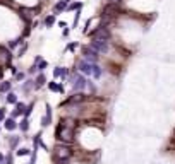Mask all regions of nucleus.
<instances>
[{
  "label": "nucleus",
  "mask_w": 175,
  "mask_h": 164,
  "mask_svg": "<svg viewBox=\"0 0 175 164\" xmlns=\"http://www.w3.org/2000/svg\"><path fill=\"white\" fill-rule=\"evenodd\" d=\"M55 139L60 144H70L74 140V127L70 123V120H60L57 130H55Z\"/></svg>",
  "instance_id": "1"
},
{
  "label": "nucleus",
  "mask_w": 175,
  "mask_h": 164,
  "mask_svg": "<svg viewBox=\"0 0 175 164\" xmlns=\"http://www.w3.org/2000/svg\"><path fill=\"white\" fill-rule=\"evenodd\" d=\"M72 157V151L67 147V144H57L55 147V161L57 164H67V161Z\"/></svg>",
  "instance_id": "2"
},
{
  "label": "nucleus",
  "mask_w": 175,
  "mask_h": 164,
  "mask_svg": "<svg viewBox=\"0 0 175 164\" xmlns=\"http://www.w3.org/2000/svg\"><path fill=\"white\" fill-rule=\"evenodd\" d=\"M70 84H72V89H74V91H82V89L88 86V80L84 79V74L76 72V74L70 77Z\"/></svg>",
  "instance_id": "3"
},
{
  "label": "nucleus",
  "mask_w": 175,
  "mask_h": 164,
  "mask_svg": "<svg viewBox=\"0 0 175 164\" xmlns=\"http://www.w3.org/2000/svg\"><path fill=\"white\" fill-rule=\"evenodd\" d=\"M89 46L93 50H96L98 53H107L108 51V39H93Z\"/></svg>",
  "instance_id": "4"
},
{
  "label": "nucleus",
  "mask_w": 175,
  "mask_h": 164,
  "mask_svg": "<svg viewBox=\"0 0 175 164\" xmlns=\"http://www.w3.org/2000/svg\"><path fill=\"white\" fill-rule=\"evenodd\" d=\"M77 68H79V72H81V74H84V75H89V77H93L95 63H91V62H88V60H81V62H79V65H77Z\"/></svg>",
  "instance_id": "5"
},
{
  "label": "nucleus",
  "mask_w": 175,
  "mask_h": 164,
  "mask_svg": "<svg viewBox=\"0 0 175 164\" xmlns=\"http://www.w3.org/2000/svg\"><path fill=\"white\" fill-rule=\"evenodd\" d=\"M100 55H101V53H98V51L93 50L91 46H86V48H84V60H88V62H91V63H98Z\"/></svg>",
  "instance_id": "6"
},
{
  "label": "nucleus",
  "mask_w": 175,
  "mask_h": 164,
  "mask_svg": "<svg viewBox=\"0 0 175 164\" xmlns=\"http://www.w3.org/2000/svg\"><path fill=\"white\" fill-rule=\"evenodd\" d=\"M84 99H86V96H84V94H81V92H79V94H74V96H72V98H69V99H67V101H64V103H60V106H62V104H64V106H65V104H74V103H76V104H77V103H82V101H84Z\"/></svg>",
  "instance_id": "7"
},
{
  "label": "nucleus",
  "mask_w": 175,
  "mask_h": 164,
  "mask_svg": "<svg viewBox=\"0 0 175 164\" xmlns=\"http://www.w3.org/2000/svg\"><path fill=\"white\" fill-rule=\"evenodd\" d=\"M26 108H27V106H26L24 103H19V101H17V103H15V110H14V113H12V118H17L19 115H24V113H26Z\"/></svg>",
  "instance_id": "8"
},
{
  "label": "nucleus",
  "mask_w": 175,
  "mask_h": 164,
  "mask_svg": "<svg viewBox=\"0 0 175 164\" xmlns=\"http://www.w3.org/2000/svg\"><path fill=\"white\" fill-rule=\"evenodd\" d=\"M69 3H70V0H62V2H58L55 7H53V10H55V14H60V12H64V10H67V7H69Z\"/></svg>",
  "instance_id": "9"
},
{
  "label": "nucleus",
  "mask_w": 175,
  "mask_h": 164,
  "mask_svg": "<svg viewBox=\"0 0 175 164\" xmlns=\"http://www.w3.org/2000/svg\"><path fill=\"white\" fill-rule=\"evenodd\" d=\"M3 127H5V130L12 132V130H15L19 125L15 123V120H14V118H7V120H3Z\"/></svg>",
  "instance_id": "10"
},
{
  "label": "nucleus",
  "mask_w": 175,
  "mask_h": 164,
  "mask_svg": "<svg viewBox=\"0 0 175 164\" xmlns=\"http://www.w3.org/2000/svg\"><path fill=\"white\" fill-rule=\"evenodd\" d=\"M34 82H36V84H34V89H40V87H41V86H43V84H45V82H46V79H45V75H43V74H41V72H40V74H38V77H36V80H34Z\"/></svg>",
  "instance_id": "11"
},
{
  "label": "nucleus",
  "mask_w": 175,
  "mask_h": 164,
  "mask_svg": "<svg viewBox=\"0 0 175 164\" xmlns=\"http://www.w3.org/2000/svg\"><path fill=\"white\" fill-rule=\"evenodd\" d=\"M5 101H7V104H15V103H17V94H14V92H7Z\"/></svg>",
  "instance_id": "12"
},
{
  "label": "nucleus",
  "mask_w": 175,
  "mask_h": 164,
  "mask_svg": "<svg viewBox=\"0 0 175 164\" xmlns=\"http://www.w3.org/2000/svg\"><path fill=\"white\" fill-rule=\"evenodd\" d=\"M19 128H21V132H27V130H29V120H27L26 116L21 120V123H19Z\"/></svg>",
  "instance_id": "13"
},
{
  "label": "nucleus",
  "mask_w": 175,
  "mask_h": 164,
  "mask_svg": "<svg viewBox=\"0 0 175 164\" xmlns=\"http://www.w3.org/2000/svg\"><path fill=\"white\" fill-rule=\"evenodd\" d=\"M10 87H12V82H9V80H7V82H2V84H0V92H2V94L10 92Z\"/></svg>",
  "instance_id": "14"
},
{
  "label": "nucleus",
  "mask_w": 175,
  "mask_h": 164,
  "mask_svg": "<svg viewBox=\"0 0 175 164\" xmlns=\"http://www.w3.org/2000/svg\"><path fill=\"white\" fill-rule=\"evenodd\" d=\"M103 75V70H101V67L98 65V63H95V70H93V77L95 79H100Z\"/></svg>",
  "instance_id": "15"
},
{
  "label": "nucleus",
  "mask_w": 175,
  "mask_h": 164,
  "mask_svg": "<svg viewBox=\"0 0 175 164\" xmlns=\"http://www.w3.org/2000/svg\"><path fill=\"white\" fill-rule=\"evenodd\" d=\"M55 24V14H52V15H48L46 19H45V26L46 27H52Z\"/></svg>",
  "instance_id": "16"
},
{
  "label": "nucleus",
  "mask_w": 175,
  "mask_h": 164,
  "mask_svg": "<svg viewBox=\"0 0 175 164\" xmlns=\"http://www.w3.org/2000/svg\"><path fill=\"white\" fill-rule=\"evenodd\" d=\"M79 9H82V3L81 2H74V3H70L67 7V10H79Z\"/></svg>",
  "instance_id": "17"
},
{
  "label": "nucleus",
  "mask_w": 175,
  "mask_h": 164,
  "mask_svg": "<svg viewBox=\"0 0 175 164\" xmlns=\"http://www.w3.org/2000/svg\"><path fill=\"white\" fill-rule=\"evenodd\" d=\"M79 19H81V9H79V10H76V15H74V22H72V27H74V29L77 27V24H79Z\"/></svg>",
  "instance_id": "18"
},
{
  "label": "nucleus",
  "mask_w": 175,
  "mask_h": 164,
  "mask_svg": "<svg viewBox=\"0 0 175 164\" xmlns=\"http://www.w3.org/2000/svg\"><path fill=\"white\" fill-rule=\"evenodd\" d=\"M62 75H64V67H57V68L53 70V77L58 79V77H62Z\"/></svg>",
  "instance_id": "19"
},
{
  "label": "nucleus",
  "mask_w": 175,
  "mask_h": 164,
  "mask_svg": "<svg viewBox=\"0 0 175 164\" xmlns=\"http://www.w3.org/2000/svg\"><path fill=\"white\" fill-rule=\"evenodd\" d=\"M50 123H52V118H50V116H46V115H45V116H43V118H41V127H43V128H46V127H48V125H50Z\"/></svg>",
  "instance_id": "20"
},
{
  "label": "nucleus",
  "mask_w": 175,
  "mask_h": 164,
  "mask_svg": "<svg viewBox=\"0 0 175 164\" xmlns=\"http://www.w3.org/2000/svg\"><path fill=\"white\" fill-rule=\"evenodd\" d=\"M29 154H31L29 149H17V151H15V156H19V157H21V156H29Z\"/></svg>",
  "instance_id": "21"
},
{
  "label": "nucleus",
  "mask_w": 175,
  "mask_h": 164,
  "mask_svg": "<svg viewBox=\"0 0 175 164\" xmlns=\"http://www.w3.org/2000/svg\"><path fill=\"white\" fill-rule=\"evenodd\" d=\"M19 140H21V137H10V149H15Z\"/></svg>",
  "instance_id": "22"
},
{
  "label": "nucleus",
  "mask_w": 175,
  "mask_h": 164,
  "mask_svg": "<svg viewBox=\"0 0 175 164\" xmlns=\"http://www.w3.org/2000/svg\"><path fill=\"white\" fill-rule=\"evenodd\" d=\"M26 50H27V44L24 43V44H22V48H19V51H17V55H15V56H19V58H21V56L26 53Z\"/></svg>",
  "instance_id": "23"
},
{
  "label": "nucleus",
  "mask_w": 175,
  "mask_h": 164,
  "mask_svg": "<svg viewBox=\"0 0 175 164\" xmlns=\"http://www.w3.org/2000/svg\"><path fill=\"white\" fill-rule=\"evenodd\" d=\"M46 67H48V63H46L45 60H41V62L38 63V72H43V70H45Z\"/></svg>",
  "instance_id": "24"
},
{
  "label": "nucleus",
  "mask_w": 175,
  "mask_h": 164,
  "mask_svg": "<svg viewBox=\"0 0 175 164\" xmlns=\"http://www.w3.org/2000/svg\"><path fill=\"white\" fill-rule=\"evenodd\" d=\"M33 108H34V104H33V103H31V104H27V108H26V113H24V116H26V118H29V115L33 113Z\"/></svg>",
  "instance_id": "25"
},
{
  "label": "nucleus",
  "mask_w": 175,
  "mask_h": 164,
  "mask_svg": "<svg viewBox=\"0 0 175 164\" xmlns=\"http://www.w3.org/2000/svg\"><path fill=\"white\" fill-rule=\"evenodd\" d=\"M19 43H22V39H12V41H9V48H15Z\"/></svg>",
  "instance_id": "26"
},
{
  "label": "nucleus",
  "mask_w": 175,
  "mask_h": 164,
  "mask_svg": "<svg viewBox=\"0 0 175 164\" xmlns=\"http://www.w3.org/2000/svg\"><path fill=\"white\" fill-rule=\"evenodd\" d=\"M48 89L55 92V91H58V84H57V82H50V84H48Z\"/></svg>",
  "instance_id": "27"
},
{
  "label": "nucleus",
  "mask_w": 175,
  "mask_h": 164,
  "mask_svg": "<svg viewBox=\"0 0 175 164\" xmlns=\"http://www.w3.org/2000/svg\"><path fill=\"white\" fill-rule=\"evenodd\" d=\"M5 164H14V156H12V154H9V156L5 157Z\"/></svg>",
  "instance_id": "28"
},
{
  "label": "nucleus",
  "mask_w": 175,
  "mask_h": 164,
  "mask_svg": "<svg viewBox=\"0 0 175 164\" xmlns=\"http://www.w3.org/2000/svg\"><path fill=\"white\" fill-rule=\"evenodd\" d=\"M89 26H91V19H88V21L84 22V29H82V31H84V33H88V29H89Z\"/></svg>",
  "instance_id": "29"
},
{
  "label": "nucleus",
  "mask_w": 175,
  "mask_h": 164,
  "mask_svg": "<svg viewBox=\"0 0 175 164\" xmlns=\"http://www.w3.org/2000/svg\"><path fill=\"white\" fill-rule=\"evenodd\" d=\"M76 48H77V43H70V44L67 46V50H69V51H74Z\"/></svg>",
  "instance_id": "30"
},
{
  "label": "nucleus",
  "mask_w": 175,
  "mask_h": 164,
  "mask_svg": "<svg viewBox=\"0 0 175 164\" xmlns=\"http://www.w3.org/2000/svg\"><path fill=\"white\" fill-rule=\"evenodd\" d=\"M5 120V108H0V122Z\"/></svg>",
  "instance_id": "31"
},
{
  "label": "nucleus",
  "mask_w": 175,
  "mask_h": 164,
  "mask_svg": "<svg viewBox=\"0 0 175 164\" xmlns=\"http://www.w3.org/2000/svg\"><path fill=\"white\" fill-rule=\"evenodd\" d=\"M15 79H17V80H22V79H24V74H22V72H17V74H15Z\"/></svg>",
  "instance_id": "32"
},
{
  "label": "nucleus",
  "mask_w": 175,
  "mask_h": 164,
  "mask_svg": "<svg viewBox=\"0 0 175 164\" xmlns=\"http://www.w3.org/2000/svg\"><path fill=\"white\" fill-rule=\"evenodd\" d=\"M64 91H65V89H64V84L60 82V84H58V92H60V94H64Z\"/></svg>",
  "instance_id": "33"
},
{
  "label": "nucleus",
  "mask_w": 175,
  "mask_h": 164,
  "mask_svg": "<svg viewBox=\"0 0 175 164\" xmlns=\"http://www.w3.org/2000/svg\"><path fill=\"white\" fill-rule=\"evenodd\" d=\"M0 164H5V157H3V154L0 152Z\"/></svg>",
  "instance_id": "34"
},
{
  "label": "nucleus",
  "mask_w": 175,
  "mask_h": 164,
  "mask_svg": "<svg viewBox=\"0 0 175 164\" xmlns=\"http://www.w3.org/2000/svg\"><path fill=\"white\" fill-rule=\"evenodd\" d=\"M41 60H43V58H41V56H36V58H34V63H36V65H38V63H40V62H41Z\"/></svg>",
  "instance_id": "35"
},
{
  "label": "nucleus",
  "mask_w": 175,
  "mask_h": 164,
  "mask_svg": "<svg viewBox=\"0 0 175 164\" xmlns=\"http://www.w3.org/2000/svg\"><path fill=\"white\" fill-rule=\"evenodd\" d=\"M58 26H60V27H67V24H65L64 21H60V22H58Z\"/></svg>",
  "instance_id": "36"
},
{
  "label": "nucleus",
  "mask_w": 175,
  "mask_h": 164,
  "mask_svg": "<svg viewBox=\"0 0 175 164\" xmlns=\"http://www.w3.org/2000/svg\"><path fill=\"white\" fill-rule=\"evenodd\" d=\"M119 2H122V0H110V3H119Z\"/></svg>",
  "instance_id": "37"
}]
</instances>
